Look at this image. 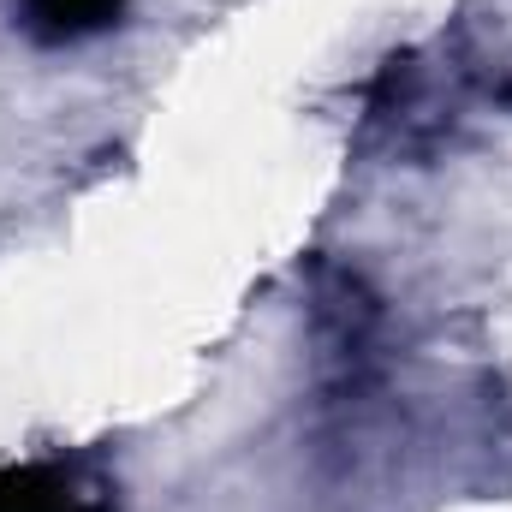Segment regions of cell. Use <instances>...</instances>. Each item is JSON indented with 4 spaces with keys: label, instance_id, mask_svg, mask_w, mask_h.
I'll return each mask as SVG.
<instances>
[{
    "label": "cell",
    "instance_id": "cell-1",
    "mask_svg": "<svg viewBox=\"0 0 512 512\" xmlns=\"http://www.w3.org/2000/svg\"><path fill=\"white\" fill-rule=\"evenodd\" d=\"M0 512H120L114 483L78 459L0 465Z\"/></svg>",
    "mask_w": 512,
    "mask_h": 512
},
{
    "label": "cell",
    "instance_id": "cell-2",
    "mask_svg": "<svg viewBox=\"0 0 512 512\" xmlns=\"http://www.w3.org/2000/svg\"><path fill=\"white\" fill-rule=\"evenodd\" d=\"M131 0H18V18L36 42H84L126 18Z\"/></svg>",
    "mask_w": 512,
    "mask_h": 512
}]
</instances>
